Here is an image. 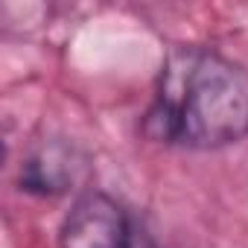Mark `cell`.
Masks as SVG:
<instances>
[{"label": "cell", "instance_id": "6da1fadb", "mask_svg": "<svg viewBox=\"0 0 248 248\" xmlns=\"http://www.w3.org/2000/svg\"><path fill=\"white\" fill-rule=\"evenodd\" d=\"M152 140L222 149L248 138V70L213 50H175L146 111Z\"/></svg>", "mask_w": 248, "mask_h": 248}, {"label": "cell", "instance_id": "7a4b0ae2", "mask_svg": "<svg viewBox=\"0 0 248 248\" xmlns=\"http://www.w3.org/2000/svg\"><path fill=\"white\" fill-rule=\"evenodd\" d=\"M129 216L105 193H88L64 219L59 248H120Z\"/></svg>", "mask_w": 248, "mask_h": 248}, {"label": "cell", "instance_id": "3957f363", "mask_svg": "<svg viewBox=\"0 0 248 248\" xmlns=\"http://www.w3.org/2000/svg\"><path fill=\"white\" fill-rule=\"evenodd\" d=\"M67 178H73V164H67V155L59 152H41L27 164L24 187L32 193H62L67 190Z\"/></svg>", "mask_w": 248, "mask_h": 248}, {"label": "cell", "instance_id": "277c9868", "mask_svg": "<svg viewBox=\"0 0 248 248\" xmlns=\"http://www.w3.org/2000/svg\"><path fill=\"white\" fill-rule=\"evenodd\" d=\"M120 248H158V242H155V236L146 231L143 222H138V219L129 216L126 236H123V245H120Z\"/></svg>", "mask_w": 248, "mask_h": 248}]
</instances>
